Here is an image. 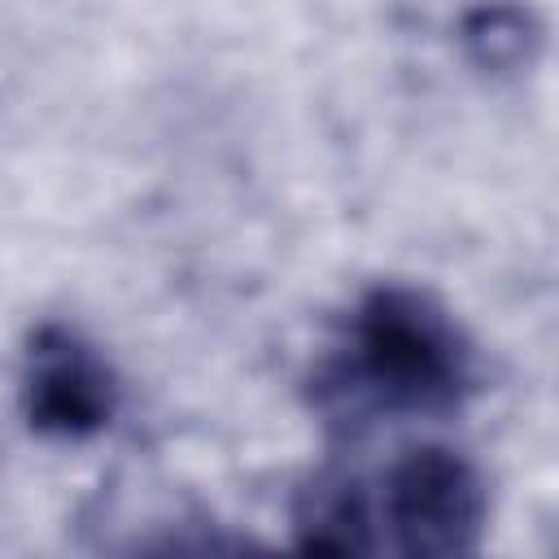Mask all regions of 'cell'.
<instances>
[{"label": "cell", "mask_w": 559, "mask_h": 559, "mask_svg": "<svg viewBox=\"0 0 559 559\" xmlns=\"http://www.w3.org/2000/svg\"><path fill=\"white\" fill-rule=\"evenodd\" d=\"M105 380L70 341L39 349V367L31 376V415L52 432H87L105 419Z\"/></svg>", "instance_id": "cell-3"}, {"label": "cell", "mask_w": 559, "mask_h": 559, "mask_svg": "<svg viewBox=\"0 0 559 559\" xmlns=\"http://www.w3.org/2000/svg\"><path fill=\"white\" fill-rule=\"evenodd\" d=\"M485 520L480 476L450 450H411L384 476V524L411 555L467 550Z\"/></svg>", "instance_id": "cell-2"}, {"label": "cell", "mask_w": 559, "mask_h": 559, "mask_svg": "<svg viewBox=\"0 0 559 559\" xmlns=\"http://www.w3.org/2000/svg\"><path fill=\"white\" fill-rule=\"evenodd\" d=\"M354 371L376 402L445 406L463 380L454 328L415 293H380L362 306Z\"/></svg>", "instance_id": "cell-1"}]
</instances>
